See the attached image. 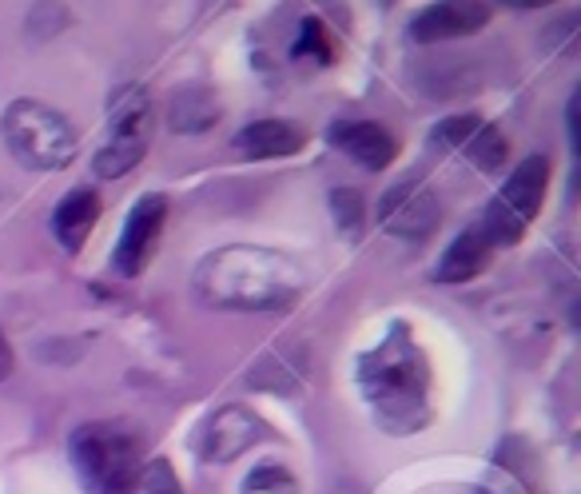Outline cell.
Wrapping results in <instances>:
<instances>
[{"instance_id":"obj_17","label":"cell","mask_w":581,"mask_h":494,"mask_svg":"<svg viewBox=\"0 0 581 494\" xmlns=\"http://www.w3.org/2000/svg\"><path fill=\"white\" fill-rule=\"evenodd\" d=\"M132 494H187L184 483H179L176 467L167 459H148L136 474Z\"/></svg>"},{"instance_id":"obj_14","label":"cell","mask_w":581,"mask_h":494,"mask_svg":"<svg viewBox=\"0 0 581 494\" xmlns=\"http://www.w3.org/2000/svg\"><path fill=\"white\" fill-rule=\"evenodd\" d=\"M307 143V133L291 120H255L235 136V148L252 160H283Z\"/></svg>"},{"instance_id":"obj_8","label":"cell","mask_w":581,"mask_h":494,"mask_svg":"<svg viewBox=\"0 0 581 494\" xmlns=\"http://www.w3.org/2000/svg\"><path fill=\"white\" fill-rule=\"evenodd\" d=\"M164 228H167V199L152 192V196H143L132 208V216H128V223L120 231V243H116V272L124 279H136L143 267L152 264Z\"/></svg>"},{"instance_id":"obj_19","label":"cell","mask_w":581,"mask_h":494,"mask_svg":"<svg viewBox=\"0 0 581 494\" xmlns=\"http://www.w3.org/2000/svg\"><path fill=\"white\" fill-rule=\"evenodd\" d=\"M315 56L318 65H330V41H327V28L315 21V16H307L303 21V36L295 41V56Z\"/></svg>"},{"instance_id":"obj_9","label":"cell","mask_w":581,"mask_h":494,"mask_svg":"<svg viewBox=\"0 0 581 494\" xmlns=\"http://www.w3.org/2000/svg\"><path fill=\"white\" fill-rule=\"evenodd\" d=\"M379 220H383L386 231H395L403 240H427L442 220V204L434 196V187L410 180V184H398L386 192L383 204H379Z\"/></svg>"},{"instance_id":"obj_10","label":"cell","mask_w":581,"mask_h":494,"mask_svg":"<svg viewBox=\"0 0 581 494\" xmlns=\"http://www.w3.org/2000/svg\"><path fill=\"white\" fill-rule=\"evenodd\" d=\"M486 24H490V4L486 0H439V4L422 9L410 21V36L418 45H439V41L483 33Z\"/></svg>"},{"instance_id":"obj_3","label":"cell","mask_w":581,"mask_h":494,"mask_svg":"<svg viewBox=\"0 0 581 494\" xmlns=\"http://www.w3.org/2000/svg\"><path fill=\"white\" fill-rule=\"evenodd\" d=\"M68 455L89 494H132L140 474V439L124 423H84L72 430Z\"/></svg>"},{"instance_id":"obj_7","label":"cell","mask_w":581,"mask_h":494,"mask_svg":"<svg viewBox=\"0 0 581 494\" xmlns=\"http://www.w3.org/2000/svg\"><path fill=\"white\" fill-rule=\"evenodd\" d=\"M264 435H267L264 418L255 415L252 406L243 403L220 406L204 423V430H199V459L211 462V467H223V462L240 459L243 450H252Z\"/></svg>"},{"instance_id":"obj_1","label":"cell","mask_w":581,"mask_h":494,"mask_svg":"<svg viewBox=\"0 0 581 494\" xmlns=\"http://www.w3.org/2000/svg\"><path fill=\"white\" fill-rule=\"evenodd\" d=\"M196 291L216 308L231 311H283L303 291L299 267L264 248H223L196 272Z\"/></svg>"},{"instance_id":"obj_6","label":"cell","mask_w":581,"mask_h":494,"mask_svg":"<svg viewBox=\"0 0 581 494\" xmlns=\"http://www.w3.org/2000/svg\"><path fill=\"white\" fill-rule=\"evenodd\" d=\"M155 133V112L152 100L143 89H124L120 96L112 100V120H108V136L100 143L96 160V176L104 180H120L124 172H132L143 160L148 143H152Z\"/></svg>"},{"instance_id":"obj_18","label":"cell","mask_w":581,"mask_h":494,"mask_svg":"<svg viewBox=\"0 0 581 494\" xmlns=\"http://www.w3.org/2000/svg\"><path fill=\"white\" fill-rule=\"evenodd\" d=\"M240 494H299V479L279 462H267V467H255L247 479H243Z\"/></svg>"},{"instance_id":"obj_22","label":"cell","mask_w":581,"mask_h":494,"mask_svg":"<svg viewBox=\"0 0 581 494\" xmlns=\"http://www.w3.org/2000/svg\"><path fill=\"white\" fill-rule=\"evenodd\" d=\"M498 4H506V9H546L554 0H498Z\"/></svg>"},{"instance_id":"obj_15","label":"cell","mask_w":581,"mask_h":494,"mask_svg":"<svg viewBox=\"0 0 581 494\" xmlns=\"http://www.w3.org/2000/svg\"><path fill=\"white\" fill-rule=\"evenodd\" d=\"M490 240L483 235V228H466L458 240L450 243L446 252H442V264H439V284H466L474 275H483L490 267Z\"/></svg>"},{"instance_id":"obj_4","label":"cell","mask_w":581,"mask_h":494,"mask_svg":"<svg viewBox=\"0 0 581 494\" xmlns=\"http://www.w3.org/2000/svg\"><path fill=\"white\" fill-rule=\"evenodd\" d=\"M4 140H9L12 156L33 172H60L72 164L77 156V133L72 124L45 104V100H12L4 108Z\"/></svg>"},{"instance_id":"obj_20","label":"cell","mask_w":581,"mask_h":494,"mask_svg":"<svg viewBox=\"0 0 581 494\" xmlns=\"http://www.w3.org/2000/svg\"><path fill=\"white\" fill-rule=\"evenodd\" d=\"M330 204H335V216H339L342 228H347V231L362 228V199H359V192H351V187H339V192L330 196Z\"/></svg>"},{"instance_id":"obj_13","label":"cell","mask_w":581,"mask_h":494,"mask_svg":"<svg viewBox=\"0 0 581 494\" xmlns=\"http://www.w3.org/2000/svg\"><path fill=\"white\" fill-rule=\"evenodd\" d=\"M100 220V196L96 187H72L53 211V231L65 252H80L89 243L92 228Z\"/></svg>"},{"instance_id":"obj_16","label":"cell","mask_w":581,"mask_h":494,"mask_svg":"<svg viewBox=\"0 0 581 494\" xmlns=\"http://www.w3.org/2000/svg\"><path fill=\"white\" fill-rule=\"evenodd\" d=\"M220 120V100L211 96V89H179L167 104V124L176 133H208Z\"/></svg>"},{"instance_id":"obj_11","label":"cell","mask_w":581,"mask_h":494,"mask_svg":"<svg viewBox=\"0 0 581 494\" xmlns=\"http://www.w3.org/2000/svg\"><path fill=\"white\" fill-rule=\"evenodd\" d=\"M439 140L450 143V148H462L478 172H498L506 164V156H510L506 136L493 124L478 120V116H450V120H442Z\"/></svg>"},{"instance_id":"obj_5","label":"cell","mask_w":581,"mask_h":494,"mask_svg":"<svg viewBox=\"0 0 581 494\" xmlns=\"http://www.w3.org/2000/svg\"><path fill=\"white\" fill-rule=\"evenodd\" d=\"M549 187V156L534 152L510 172V180L502 184V192L493 196V204L483 216V235L490 240V248H510L526 235V228L534 223V216L542 211Z\"/></svg>"},{"instance_id":"obj_21","label":"cell","mask_w":581,"mask_h":494,"mask_svg":"<svg viewBox=\"0 0 581 494\" xmlns=\"http://www.w3.org/2000/svg\"><path fill=\"white\" fill-rule=\"evenodd\" d=\"M12 367H16V355H12V343L4 340V331H0V379H9Z\"/></svg>"},{"instance_id":"obj_2","label":"cell","mask_w":581,"mask_h":494,"mask_svg":"<svg viewBox=\"0 0 581 494\" xmlns=\"http://www.w3.org/2000/svg\"><path fill=\"white\" fill-rule=\"evenodd\" d=\"M362 387L374 403L383 427L398 430V418H406L403 430L427 423V363L418 359L406 331L386 340L374 355L362 359Z\"/></svg>"},{"instance_id":"obj_12","label":"cell","mask_w":581,"mask_h":494,"mask_svg":"<svg viewBox=\"0 0 581 494\" xmlns=\"http://www.w3.org/2000/svg\"><path fill=\"white\" fill-rule=\"evenodd\" d=\"M330 143L367 172H383L398 156V140L379 120H339L330 128Z\"/></svg>"}]
</instances>
